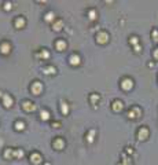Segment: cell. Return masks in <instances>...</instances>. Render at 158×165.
Segmentation results:
<instances>
[{"mask_svg":"<svg viewBox=\"0 0 158 165\" xmlns=\"http://www.w3.org/2000/svg\"><path fill=\"white\" fill-rule=\"evenodd\" d=\"M12 103H14V99H12L11 95L8 94L3 95V105H4V107H11Z\"/></svg>","mask_w":158,"mask_h":165,"instance_id":"2","label":"cell"},{"mask_svg":"<svg viewBox=\"0 0 158 165\" xmlns=\"http://www.w3.org/2000/svg\"><path fill=\"white\" fill-rule=\"evenodd\" d=\"M40 56H42V58H44V59H47L50 56V54H48V51H47V50H43V51H40Z\"/></svg>","mask_w":158,"mask_h":165,"instance_id":"20","label":"cell"},{"mask_svg":"<svg viewBox=\"0 0 158 165\" xmlns=\"http://www.w3.org/2000/svg\"><path fill=\"white\" fill-rule=\"evenodd\" d=\"M30 161H32V163H33V164H40V163H42V155H40L39 153H32L30 154Z\"/></svg>","mask_w":158,"mask_h":165,"instance_id":"7","label":"cell"},{"mask_svg":"<svg viewBox=\"0 0 158 165\" xmlns=\"http://www.w3.org/2000/svg\"><path fill=\"white\" fill-rule=\"evenodd\" d=\"M94 135H95V129H91V131H90V135H88V142H90V143L94 140Z\"/></svg>","mask_w":158,"mask_h":165,"instance_id":"21","label":"cell"},{"mask_svg":"<svg viewBox=\"0 0 158 165\" xmlns=\"http://www.w3.org/2000/svg\"><path fill=\"white\" fill-rule=\"evenodd\" d=\"M95 100H99V95H98V94H92V95H91V102L95 103Z\"/></svg>","mask_w":158,"mask_h":165,"instance_id":"24","label":"cell"},{"mask_svg":"<svg viewBox=\"0 0 158 165\" xmlns=\"http://www.w3.org/2000/svg\"><path fill=\"white\" fill-rule=\"evenodd\" d=\"M61 112H62V114H65V116L69 113V106L66 102H61Z\"/></svg>","mask_w":158,"mask_h":165,"instance_id":"14","label":"cell"},{"mask_svg":"<svg viewBox=\"0 0 158 165\" xmlns=\"http://www.w3.org/2000/svg\"><path fill=\"white\" fill-rule=\"evenodd\" d=\"M66 48V41L65 40H58L56 41V50L58 51H63Z\"/></svg>","mask_w":158,"mask_h":165,"instance_id":"11","label":"cell"},{"mask_svg":"<svg viewBox=\"0 0 158 165\" xmlns=\"http://www.w3.org/2000/svg\"><path fill=\"white\" fill-rule=\"evenodd\" d=\"M14 155V153H12V150H10V149H7V150L4 151V157L8 158V157H12Z\"/></svg>","mask_w":158,"mask_h":165,"instance_id":"23","label":"cell"},{"mask_svg":"<svg viewBox=\"0 0 158 165\" xmlns=\"http://www.w3.org/2000/svg\"><path fill=\"white\" fill-rule=\"evenodd\" d=\"M15 129H17V131H24V129H25L24 121H17V123H15Z\"/></svg>","mask_w":158,"mask_h":165,"instance_id":"16","label":"cell"},{"mask_svg":"<svg viewBox=\"0 0 158 165\" xmlns=\"http://www.w3.org/2000/svg\"><path fill=\"white\" fill-rule=\"evenodd\" d=\"M30 91H32V92H33L34 95H40V92L43 91V84H42L40 81H34V82H32Z\"/></svg>","mask_w":158,"mask_h":165,"instance_id":"1","label":"cell"},{"mask_svg":"<svg viewBox=\"0 0 158 165\" xmlns=\"http://www.w3.org/2000/svg\"><path fill=\"white\" fill-rule=\"evenodd\" d=\"M11 50V46L8 43H2L0 44V51H2L3 54H8Z\"/></svg>","mask_w":158,"mask_h":165,"instance_id":"10","label":"cell"},{"mask_svg":"<svg viewBox=\"0 0 158 165\" xmlns=\"http://www.w3.org/2000/svg\"><path fill=\"white\" fill-rule=\"evenodd\" d=\"M147 134H148V131L146 128H142V129H139V132H138V136H139V139H146L147 138Z\"/></svg>","mask_w":158,"mask_h":165,"instance_id":"13","label":"cell"},{"mask_svg":"<svg viewBox=\"0 0 158 165\" xmlns=\"http://www.w3.org/2000/svg\"><path fill=\"white\" fill-rule=\"evenodd\" d=\"M22 109L26 110V112H33V110L36 109V106H34V103L29 102V100H25V102L22 103Z\"/></svg>","mask_w":158,"mask_h":165,"instance_id":"5","label":"cell"},{"mask_svg":"<svg viewBox=\"0 0 158 165\" xmlns=\"http://www.w3.org/2000/svg\"><path fill=\"white\" fill-rule=\"evenodd\" d=\"M40 118H42L43 121H47V120L50 118V113L47 112V110H42V112H40Z\"/></svg>","mask_w":158,"mask_h":165,"instance_id":"15","label":"cell"},{"mask_svg":"<svg viewBox=\"0 0 158 165\" xmlns=\"http://www.w3.org/2000/svg\"><path fill=\"white\" fill-rule=\"evenodd\" d=\"M43 72L46 73V74H52V73H55V72H56V69L54 68V66H50V68H44V69H43Z\"/></svg>","mask_w":158,"mask_h":165,"instance_id":"17","label":"cell"},{"mask_svg":"<svg viewBox=\"0 0 158 165\" xmlns=\"http://www.w3.org/2000/svg\"><path fill=\"white\" fill-rule=\"evenodd\" d=\"M132 85H134V81L131 80V78H124V80H122V82H121V87L124 88V90H131L132 88Z\"/></svg>","mask_w":158,"mask_h":165,"instance_id":"6","label":"cell"},{"mask_svg":"<svg viewBox=\"0 0 158 165\" xmlns=\"http://www.w3.org/2000/svg\"><path fill=\"white\" fill-rule=\"evenodd\" d=\"M25 24H26V21H25V18H22V17H18L17 20H15V22H14V25H15V28H24L25 26Z\"/></svg>","mask_w":158,"mask_h":165,"instance_id":"9","label":"cell"},{"mask_svg":"<svg viewBox=\"0 0 158 165\" xmlns=\"http://www.w3.org/2000/svg\"><path fill=\"white\" fill-rule=\"evenodd\" d=\"M88 15H90V20H95V18H96V11H95V10H90Z\"/></svg>","mask_w":158,"mask_h":165,"instance_id":"22","label":"cell"},{"mask_svg":"<svg viewBox=\"0 0 158 165\" xmlns=\"http://www.w3.org/2000/svg\"><path fill=\"white\" fill-rule=\"evenodd\" d=\"M107 39H109V34H107L106 32H100V33L96 34V40H98V43H100V44H105Z\"/></svg>","mask_w":158,"mask_h":165,"instance_id":"4","label":"cell"},{"mask_svg":"<svg viewBox=\"0 0 158 165\" xmlns=\"http://www.w3.org/2000/svg\"><path fill=\"white\" fill-rule=\"evenodd\" d=\"M52 146L56 149V150H62V149L65 147V140H63L62 138H56L55 140L52 142Z\"/></svg>","mask_w":158,"mask_h":165,"instance_id":"3","label":"cell"},{"mask_svg":"<svg viewBox=\"0 0 158 165\" xmlns=\"http://www.w3.org/2000/svg\"><path fill=\"white\" fill-rule=\"evenodd\" d=\"M44 20H46V21H52V20H55V14H54V12L51 11V12H47V14H46V17H44Z\"/></svg>","mask_w":158,"mask_h":165,"instance_id":"18","label":"cell"},{"mask_svg":"<svg viewBox=\"0 0 158 165\" xmlns=\"http://www.w3.org/2000/svg\"><path fill=\"white\" fill-rule=\"evenodd\" d=\"M14 157L22 158V157H24V150H15V151H14Z\"/></svg>","mask_w":158,"mask_h":165,"instance_id":"19","label":"cell"},{"mask_svg":"<svg viewBox=\"0 0 158 165\" xmlns=\"http://www.w3.org/2000/svg\"><path fill=\"white\" fill-rule=\"evenodd\" d=\"M11 7H12L11 3H6L4 4V10H11Z\"/></svg>","mask_w":158,"mask_h":165,"instance_id":"26","label":"cell"},{"mask_svg":"<svg viewBox=\"0 0 158 165\" xmlns=\"http://www.w3.org/2000/svg\"><path fill=\"white\" fill-rule=\"evenodd\" d=\"M69 62H70L72 66H76V65H80V56L77 54H73V55L69 58Z\"/></svg>","mask_w":158,"mask_h":165,"instance_id":"8","label":"cell"},{"mask_svg":"<svg viewBox=\"0 0 158 165\" xmlns=\"http://www.w3.org/2000/svg\"><path fill=\"white\" fill-rule=\"evenodd\" d=\"M61 26H62V21H58V22H56V25H55V28H54V29H55V30H61Z\"/></svg>","mask_w":158,"mask_h":165,"instance_id":"25","label":"cell"},{"mask_svg":"<svg viewBox=\"0 0 158 165\" xmlns=\"http://www.w3.org/2000/svg\"><path fill=\"white\" fill-rule=\"evenodd\" d=\"M121 109H122L121 100H114V102H113V110H114V112H120Z\"/></svg>","mask_w":158,"mask_h":165,"instance_id":"12","label":"cell"}]
</instances>
